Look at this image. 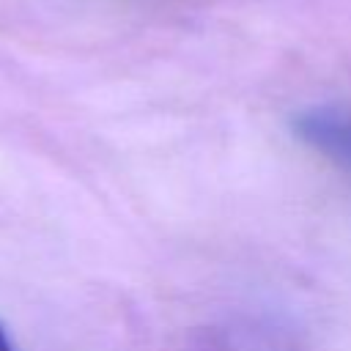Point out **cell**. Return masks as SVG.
Returning <instances> with one entry per match:
<instances>
[{"mask_svg": "<svg viewBox=\"0 0 351 351\" xmlns=\"http://www.w3.org/2000/svg\"><path fill=\"white\" fill-rule=\"evenodd\" d=\"M293 137L332 162L337 170L351 176V107L346 104H315L304 107L291 118Z\"/></svg>", "mask_w": 351, "mask_h": 351, "instance_id": "6da1fadb", "label": "cell"}, {"mask_svg": "<svg viewBox=\"0 0 351 351\" xmlns=\"http://www.w3.org/2000/svg\"><path fill=\"white\" fill-rule=\"evenodd\" d=\"M0 351H14V346H11V340H8V335H5L3 326H0Z\"/></svg>", "mask_w": 351, "mask_h": 351, "instance_id": "7a4b0ae2", "label": "cell"}]
</instances>
